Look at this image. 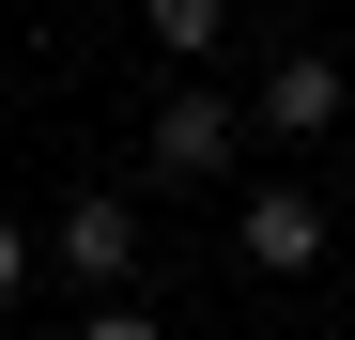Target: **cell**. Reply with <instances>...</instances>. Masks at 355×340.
Segmentation results:
<instances>
[{
  "label": "cell",
  "mask_w": 355,
  "mask_h": 340,
  "mask_svg": "<svg viewBox=\"0 0 355 340\" xmlns=\"http://www.w3.org/2000/svg\"><path fill=\"white\" fill-rule=\"evenodd\" d=\"M340 108H355L340 46H278V62H263V93H248V124H263V139H324Z\"/></svg>",
  "instance_id": "3957f363"
},
{
  "label": "cell",
  "mask_w": 355,
  "mask_h": 340,
  "mask_svg": "<svg viewBox=\"0 0 355 340\" xmlns=\"http://www.w3.org/2000/svg\"><path fill=\"white\" fill-rule=\"evenodd\" d=\"M31 263H46V248L16 232V216H0V309H16V278H31Z\"/></svg>",
  "instance_id": "8992f818"
},
{
  "label": "cell",
  "mask_w": 355,
  "mask_h": 340,
  "mask_svg": "<svg viewBox=\"0 0 355 340\" xmlns=\"http://www.w3.org/2000/svg\"><path fill=\"white\" fill-rule=\"evenodd\" d=\"M232 139H263V124H248V108H232L216 78H186V93H155V124H139V155L170 170V186H216V170H232Z\"/></svg>",
  "instance_id": "7a4b0ae2"
},
{
  "label": "cell",
  "mask_w": 355,
  "mask_h": 340,
  "mask_svg": "<svg viewBox=\"0 0 355 340\" xmlns=\"http://www.w3.org/2000/svg\"><path fill=\"white\" fill-rule=\"evenodd\" d=\"M78 340H170V325H155V309H93Z\"/></svg>",
  "instance_id": "52a82bcc"
},
{
  "label": "cell",
  "mask_w": 355,
  "mask_h": 340,
  "mask_svg": "<svg viewBox=\"0 0 355 340\" xmlns=\"http://www.w3.org/2000/svg\"><path fill=\"white\" fill-rule=\"evenodd\" d=\"M46 263L93 278V309H139V263H155V248H139V201H124V186H78L62 232H46Z\"/></svg>",
  "instance_id": "6da1fadb"
},
{
  "label": "cell",
  "mask_w": 355,
  "mask_h": 340,
  "mask_svg": "<svg viewBox=\"0 0 355 340\" xmlns=\"http://www.w3.org/2000/svg\"><path fill=\"white\" fill-rule=\"evenodd\" d=\"M216 31H232L216 0H155V46H170V62H216Z\"/></svg>",
  "instance_id": "5b68a950"
},
{
  "label": "cell",
  "mask_w": 355,
  "mask_h": 340,
  "mask_svg": "<svg viewBox=\"0 0 355 340\" xmlns=\"http://www.w3.org/2000/svg\"><path fill=\"white\" fill-rule=\"evenodd\" d=\"M0 340H31V325H0Z\"/></svg>",
  "instance_id": "ba28073f"
},
{
  "label": "cell",
  "mask_w": 355,
  "mask_h": 340,
  "mask_svg": "<svg viewBox=\"0 0 355 340\" xmlns=\"http://www.w3.org/2000/svg\"><path fill=\"white\" fill-rule=\"evenodd\" d=\"M232 263H248V278H309V263H324V201H309V186H248Z\"/></svg>",
  "instance_id": "277c9868"
}]
</instances>
